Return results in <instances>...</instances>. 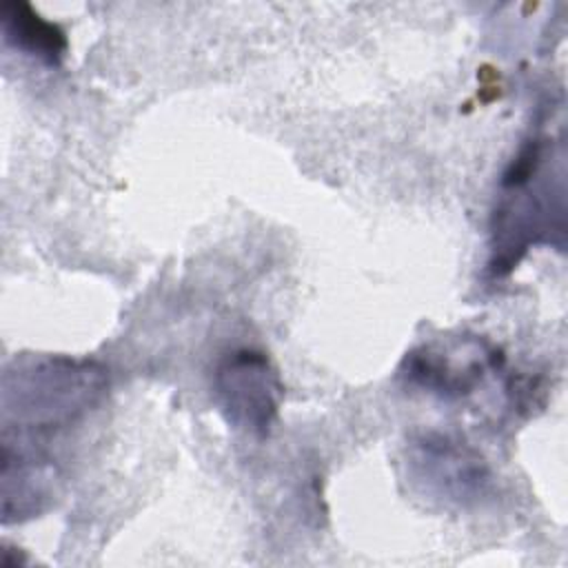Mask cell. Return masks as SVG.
<instances>
[{
	"label": "cell",
	"instance_id": "1",
	"mask_svg": "<svg viewBox=\"0 0 568 568\" xmlns=\"http://www.w3.org/2000/svg\"><path fill=\"white\" fill-rule=\"evenodd\" d=\"M106 375L95 362L36 357L13 364L2 382L4 428L49 430L84 415L104 393Z\"/></svg>",
	"mask_w": 568,
	"mask_h": 568
},
{
	"label": "cell",
	"instance_id": "2",
	"mask_svg": "<svg viewBox=\"0 0 568 568\" xmlns=\"http://www.w3.org/2000/svg\"><path fill=\"white\" fill-rule=\"evenodd\" d=\"M548 140L535 135L521 144L506 166L499 189L501 197L493 213V257L490 273L506 275L526 251L539 242H550V231L564 233V206H552L548 182Z\"/></svg>",
	"mask_w": 568,
	"mask_h": 568
},
{
	"label": "cell",
	"instance_id": "3",
	"mask_svg": "<svg viewBox=\"0 0 568 568\" xmlns=\"http://www.w3.org/2000/svg\"><path fill=\"white\" fill-rule=\"evenodd\" d=\"M213 395L231 426L264 437L277 419L284 384L262 351L235 348L215 366Z\"/></svg>",
	"mask_w": 568,
	"mask_h": 568
},
{
	"label": "cell",
	"instance_id": "4",
	"mask_svg": "<svg viewBox=\"0 0 568 568\" xmlns=\"http://www.w3.org/2000/svg\"><path fill=\"white\" fill-rule=\"evenodd\" d=\"M499 364L501 355L486 339L457 337L410 351L404 357L402 375L413 386L439 397H464Z\"/></svg>",
	"mask_w": 568,
	"mask_h": 568
},
{
	"label": "cell",
	"instance_id": "5",
	"mask_svg": "<svg viewBox=\"0 0 568 568\" xmlns=\"http://www.w3.org/2000/svg\"><path fill=\"white\" fill-rule=\"evenodd\" d=\"M408 466L426 490L459 504L479 499L490 479L475 448L437 433H426L410 444Z\"/></svg>",
	"mask_w": 568,
	"mask_h": 568
},
{
	"label": "cell",
	"instance_id": "6",
	"mask_svg": "<svg viewBox=\"0 0 568 568\" xmlns=\"http://www.w3.org/2000/svg\"><path fill=\"white\" fill-rule=\"evenodd\" d=\"M53 473L47 459L33 453L13 450L4 444L2 453V519L18 521L40 513V504L49 495Z\"/></svg>",
	"mask_w": 568,
	"mask_h": 568
},
{
	"label": "cell",
	"instance_id": "7",
	"mask_svg": "<svg viewBox=\"0 0 568 568\" xmlns=\"http://www.w3.org/2000/svg\"><path fill=\"white\" fill-rule=\"evenodd\" d=\"M4 40L49 67H58L67 53V36L55 24L42 18L29 2L9 0L0 7Z\"/></svg>",
	"mask_w": 568,
	"mask_h": 568
}]
</instances>
